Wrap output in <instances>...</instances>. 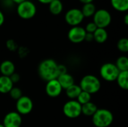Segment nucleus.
<instances>
[{
    "label": "nucleus",
    "instance_id": "bb28decb",
    "mask_svg": "<svg viewBox=\"0 0 128 127\" xmlns=\"http://www.w3.org/2000/svg\"><path fill=\"white\" fill-rule=\"evenodd\" d=\"M6 46L8 49V50H10V51H15V50H16L18 49L17 43L12 39H10V40H7Z\"/></svg>",
    "mask_w": 128,
    "mask_h": 127
},
{
    "label": "nucleus",
    "instance_id": "72a5a7b5",
    "mask_svg": "<svg viewBox=\"0 0 128 127\" xmlns=\"http://www.w3.org/2000/svg\"><path fill=\"white\" fill-rule=\"evenodd\" d=\"M38 1L42 4H50L52 0H38Z\"/></svg>",
    "mask_w": 128,
    "mask_h": 127
},
{
    "label": "nucleus",
    "instance_id": "4c0bfd02",
    "mask_svg": "<svg viewBox=\"0 0 128 127\" xmlns=\"http://www.w3.org/2000/svg\"><path fill=\"white\" fill-rule=\"evenodd\" d=\"M0 127H4V125H3L2 124H0Z\"/></svg>",
    "mask_w": 128,
    "mask_h": 127
},
{
    "label": "nucleus",
    "instance_id": "20e7f679",
    "mask_svg": "<svg viewBox=\"0 0 128 127\" xmlns=\"http://www.w3.org/2000/svg\"><path fill=\"white\" fill-rule=\"evenodd\" d=\"M37 12V7L35 4L29 1L26 0L17 4L16 13L18 16L23 19H29L33 18Z\"/></svg>",
    "mask_w": 128,
    "mask_h": 127
},
{
    "label": "nucleus",
    "instance_id": "393cba45",
    "mask_svg": "<svg viewBox=\"0 0 128 127\" xmlns=\"http://www.w3.org/2000/svg\"><path fill=\"white\" fill-rule=\"evenodd\" d=\"M117 47L119 51L122 52H128V40L126 37L121 38L117 43Z\"/></svg>",
    "mask_w": 128,
    "mask_h": 127
},
{
    "label": "nucleus",
    "instance_id": "1a4fd4ad",
    "mask_svg": "<svg viewBox=\"0 0 128 127\" xmlns=\"http://www.w3.org/2000/svg\"><path fill=\"white\" fill-rule=\"evenodd\" d=\"M16 112H18L20 115H28L31 113L33 109V102L28 97L22 95L16 100Z\"/></svg>",
    "mask_w": 128,
    "mask_h": 127
},
{
    "label": "nucleus",
    "instance_id": "f8f14e48",
    "mask_svg": "<svg viewBox=\"0 0 128 127\" xmlns=\"http://www.w3.org/2000/svg\"><path fill=\"white\" fill-rule=\"evenodd\" d=\"M45 90L46 94L50 97L56 98L61 94L62 91V88L61 87L57 79H52L49 82H46Z\"/></svg>",
    "mask_w": 128,
    "mask_h": 127
},
{
    "label": "nucleus",
    "instance_id": "9d476101",
    "mask_svg": "<svg viewBox=\"0 0 128 127\" xmlns=\"http://www.w3.org/2000/svg\"><path fill=\"white\" fill-rule=\"evenodd\" d=\"M86 34V32L85 31V28L77 25L72 27L69 30L68 37L70 42L74 43H80L84 41Z\"/></svg>",
    "mask_w": 128,
    "mask_h": 127
},
{
    "label": "nucleus",
    "instance_id": "f704fd0d",
    "mask_svg": "<svg viewBox=\"0 0 128 127\" xmlns=\"http://www.w3.org/2000/svg\"><path fill=\"white\" fill-rule=\"evenodd\" d=\"M80 1L83 4H88V3H92L94 0H80Z\"/></svg>",
    "mask_w": 128,
    "mask_h": 127
},
{
    "label": "nucleus",
    "instance_id": "a211bd4d",
    "mask_svg": "<svg viewBox=\"0 0 128 127\" xmlns=\"http://www.w3.org/2000/svg\"><path fill=\"white\" fill-rule=\"evenodd\" d=\"M81 91H82V90H81L80 85H75V84L70 86L69 88H68L65 90L67 97L70 100H76V98L78 97V96L81 93Z\"/></svg>",
    "mask_w": 128,
    "mask_h": 127
},
{
    "label": "nucleus",
    "instance_id": "58836bf2",
    "mask_svg": "<svg viewBox=\"0 0 128 127\" xmlns=\"http://www.w3.org/2000/svg\"><path fill=\"white\" fill-rule=\"evenodd\" d=\"M1 1H5V0H1Z\"/></svg>",
    "mask_w": 128,
    "mask_h": 127
},
{
    "label": "nucleus",
    "instance_id": "6e6552de",
    "mask_svg": "<svg viewBox=\"0 0 128 127\" xmlns=\"http://www.w3.org/2000/svg\"><path fill=\"white\" fill-rule=\"evenodd\" d=\"M84 16L81 11L80 9L79 8H71L69 10L67 11L64 16V19L65 22L71 25L72 27L74 26H77L79 25L82 20L84 19Z\"/></svg>",
    "mask_w": 128,
    "mask_h": 127
},
{
    "label": "nucleus",
    "instance_id": "aec40b11",
    "mask_svg": "<svg viewBox=\"0 0 128 127\" xmlns=\"http://www.w3.org/2000/svg\"><path fill=\"white\" fill-rule=\"evenodd\" d=\"M116 81H117V83L121 88L127 90L128 88V71L120 72Z\"/></svg>",
    "mask_w": 128,
    "mask_h": 127
},
{
    "label": "nucleus",
    "instance_id": "4be33fe9",
    "mask_svg": "<svg viewBox=\"0 0 128 127\" xmlns=\"http://www.w3.org/2000/svg\"><path fill=\"white\" fill-rule=\"evenodd\" d=\"M81 11H82L84 17H91L94 14V13L96 11V7L92 2L88 3V4H84Z\"/></svg>",
    "mask_w": 128,
    "mask_h": 127
},
{
    "label": "nucleus",
    "instance_id": "cd10ccee",
    "mask_svg": "<svg viewBox=\"0 0 128 127\" xmlns=\"http://www.w3.org/2000/svg\"><path fill=\"white\" fill-rule=\"evenodd\" d=\"M85 28L86 32L93 34V33L96 31V29L98 28V27H97V25L94 24V22H88V23L86 25V28Z\"/></svg>",
    "mask_w": 128,
    "mask_h": 127
},
{
    "label": "nucleus",
    "instance_id": "6ab92c4d",
    "mask_svg": "<svg viewBox=\"0 0 128 127\" xmlns=\"http://www.w3.org/2000/svg\"><path fill=\"white\" fill-rule=\"evenodd\" d=\"M50 12L53 15H58L63 10V4L61 0H52L49 4Z\"/></svg>",
    "mask_w": 128,
    "mask_h": 127
},
{
    "label": "nucleus",
    "instance_id": "2f4dec72",
    "mask_svg": "<svg viewBox=\"0 0 128 127\" xmlns=\"http://www.w3.org/2000/svg\"><path fill=\"white\" fill-rule=\"evenodd\" d=\"M86 40L87 42H91L92 40H94V36H93V34L92 33H87L86 34V36H85V40Z\"/></svg>",
    "mask_w": 128,
    "mask_h": 127
},
{
    "label": "nucleus",
    "instance_id": "e433bc0d",
    "mask_svg": "<svg viewBox=\"0 0 128 127\" xmlns=\"http://www.w3.org/2000/svg\"><path fill=\"white\" fill-rule=\"evenodd\" d=\"M124 22H125V24L126 25H128V15H125V16H124Z\"/></svg>",
    "mask_w": 128,
    "mask_h": 127
},
{
    "label": "nucleus",
    "instance_id": "7c9ffc66",
    "mask_svg": "<svg viewBox=\"0 0 128 127\" xmlns=\"http://www.w3.org/2000/svg\"><path fill=\"white\" fill-rule=\"evenodd\" d=\"M19 54H20V56H21V57H25V56H26L27 55V54H28V49H27V48H26V47H20V48H19Z\"/></svg>",
    "mask_w": 128,
    "mask_h": 127
},
{
    "label": "nucleus",
    "instance_id": "473e14b6",
    "mask_svg": "<svg viewBox=\"0 0 128 127\" xmlns=\"http://www.w3.org/2000/svg\"><path fill=\"white\" fill-rule=\"evenodd\" d=\"M4 22V16L2 13V11L0 10V26L2 25V24Z\"/></svg>",
    "mask_w": 128,
    "mask_h": 127
},
{
    "label": "nucleus",
    "instance_id": "7ed1b4c3",
    "mask_svg": "<svg viewBox=\"0 0 128 127\" xmlns=\"http://www.w3.org/2000/svg\"><path fill=\"white\" fill-rule=\"evenodd\" d=\"M100 81L98 77L93 75H86L80 81V87L82 91L94 94L98 93L100 89Z\"/></svg>",
    "mask_w": 128,
    "mask_h": 127
},
{
    "label": "nucleus",
    "instance_id": "c85d7f7f",
    "mask_svg": "<svg viewBox=\"0 0 128 127\" xmlns=\"http://www.w3.org/2000/svg\"><path fill=\"white\" fill-rule=\"evenodd\" d=\"M9 77H10V80L12 81L13 84L16 83V82H18L20 80V76L18 73H13L10 76H9Z\"/></svg>",
    "mask_w": 128,
    "mask_h": 127
},
{
    "label": "nucleus",
    "instance_id": "2eb2a0df",
    "mask_svg": "<svg viewBox=\"0 0 128 127\" xmlns=\"http://www.w3.org/2000/svg\"><path fill=\"white\" fill-rule=\"evenodd\" d=\"M14 87V84L9 76H0V93L9 94L10 91Z\"/></svg>",
    "mask_w": 128,
    "mask_h": 127
},
{
    "label": "nucleus",
    "instance_id": "ddd939ff",
    "mask_svg": "<svg viewBox=\"0 0 128 127\" xmlns=\"http://www.w3.org/2000/svg\"><path fill=\"white\" fill-rule=\"evenodd\" d=\"M0 73L2 76H10L14 73H15V65L9 60H5L0 64Z\"/></svg>",
    "mask_w": 128,
    "mask_h": 127
},
{
    "label": "nucleus",
    "instance_id": "4468645a",
    "mask_svg": "<svg viewBox=\"0 0 128 127\" xmlns=\"http://www.w3.org/2000/svg\"><path fill=\"white\" fill-rule=\"evenodd\" d=\"M56 79L58 80V82L60 84L62 89H64V90H66L68 88H69L70 86H71L74 84V77L68 73L59 75Z\"/></svg>",
    "mask_w": 128,
    "mask_h": 127
},
{
    "label": "nucleus",
    "instance_id": "f257e3e1",
    "mask_svg": "<svg viewBox=\"0 0 128 127\" xmlns=\"http://www.w3.org/2000/svg\"><path fill=\"white\" fill-rule=\"evenodd\" d=\"M58 64L51 58L42 61L38 66V74L40 77L46 82L56 79L58 76Z\"/></svg>",
    "mask_w": 128,
    "mask_h": 127
},
{
    "label": "nucleus",
    "instance_id": "dca6fc26",
    "mask_svg": "<svg viewBox=\"0 0 128 127\" xmlns=\"http://www.w3.org/2000/svg\"><path fill=\"white\" fill-rule=\"evenodd\" d=\"M94 40L98 43H104L106 41L108 38V34L105 28H98L96 31L93 33Z\"/></svg>",
    "mask_w": 128,
    "mask_h": 127
},
{
    "label": "nucleus",
    "instance_id": "412c9836",
    "mask_svg": "<svg viewBox=\"0 0 128 127\" xmlns=\"http://www.w3.org/2000/svg\"><path fill=\"white\" fill-rule=\"evenodd\" d=\"M113 8L120 12H125L128 10V0H111Z\"/></svg>",
    "mask_w": 128,
    "mask_h": 127
},
{
    "label": "nucleus",
    "instance_id": "a878e982",
    "mask_svg": "<svg viewBox=\"0 0 128 127\" xmlns=\"http://www.w3.org/2000/svg\"><path fill=\"white\" fill-rule=\"evenodd\" d=\"M9 94L12 99L16 100H17L18 99H20L22 96V93L21 89L17 88V87H13L12 89L10 91Z\"/></svg>",
    "mask_w": 128,
    "mask_h": 127
},
{
    "label": "nucleus",
    "instance_id": "423d86ee",
    "mask_svg": "<svg viewBox=\"0 0 128 127\" xmlns=\"http://www.w3.org/2000/svg\"><path fill=\"white\" fill-rule=\"evenodd\" d=\"M112 21V16L110 13L106 9H99L95 11L93 15V22L98 28H105Z\"/></svg>",
    "mask_w": 128,
    "mask_h": 127
},
{
    "label": "nucleus",
    "instance_id": "f3484780",
    "mask_svg": "<svg viewBox=\"0 0 128 127\" xmlns=\"http://www.w3.org/2000/svg\"><path fill=\"white\" fill-rule=\"evenodd\" d=\"M98 109L97 106L92 102H89L84 105H82V114L88 117H92Z\"/></svg>",
    "mask_w": 128,
    "mask_h": 127
},
{
    "label": "nucleus",
    "instance_id": "9b49d317",
    "mask_svg": "<svg viewBox=\"0 0 128 127\" xmlns=\"http://www.w3.org/2000/svg\"><path fill=\"white\" fill-rule=\"evenodd\" d=\"M4 127H20L22 125V117L16 112H10L6 114L3 124Z\"/></svg>",
    "mask_w": 128,
    "mask_h": 127
},
{
    "label": "nucleus",
    "instance_id": "c9c22d12",
    "mask_svg": "<svg viewBox=\"0 0 128 127\" xmlns=\"http://www.w3.org/2000/svg\"><path fill=\"white\" fill-rule=\"evenodd\" d=\"M14 3H16V4H20V3H21V2H22V1H26V0H11Z\"/></svg>",
    "mask_w": 128,
    "mask_h": 127
},
{
    "label": "nucleus",
    "instance_id": "5701e85b",
    "mask_svg": "<svg viewBox=\"0 0 128 127\" xmlns=\"http://www.w3.org/2000/svg\"><path fill=\"white\" fill-rule=\"evenodd\" d=\"M115 64L120 72L128 71V58L126 56L119 57Z\"/></svg>",
    "mask_w": 128,
    "mask_h": 127
},
{
    "label": "nucleus",
    "instance_id": "b1692460",
    "mask_svg": "<svg viewBox=\"0 0 128 127\" xmlns=\"http://www.w3.org/2000/svg\"><path fill=\"white\" fill-rule=\"evenodd\" d=\"M91 99H92V97H91L90 94L82 91L76 100L82 106V105H84L87 103L91 102Z\"/></svg>",
    "mask_w": 128,
    "mask_h": 127
},
{
    "label": "nucleus",
    "instance_id": "0eeeda50",
    "mask_svg": "<svg viewBox=\"0 0 128 127\" xmlns=\"http://www.w3.org/2000/svg\"><path fill=\"white\" fill-rule=\"evenodd\" d=\"M120 71L115 64L106 63L103 64L100 70V74L102 79L107 82H114L116 80Z\"/></svg>",
    "mask_w": 128,
    "mask_h": 127
},
{
    "label": "nucleus",
    "instance_id": "c756f323",
    "mask_svg": "<svg viewBox=\"0 0 128 127\" xmlns=\"http://www.w3.org/2000/svg\"><path fill=\"white\" fill-rule=\"evenodd\" d=\"M58 76L66 73H67V68L64 65L62 64H58Z\"/></svg>",
    "mask_w": 128,
    "mask_h": 127
},
{
    "label": "nucleus",
    "instance_id": "39448f33",
    "mask_svg": "<svg viewBox=\"0 0 128 127\" xmlns=\"http://www.w3.org/2000/svg\"><path fill=\"white\" fill-rule=\"evenodd\" d=\"M63 113L68 118H76L82 115V106L76 100H70L64 105Z\"/></svg>",
    "mask_w": 128,
    "mask_h": 127
},
{
    "label": "nucleus",
    "instance_id": "f03ea898",
    "mask_svg": "<svg viewBox=\"0 0 128 127\" xmlns=\"http://www.w3.org/2000/svg\"><path fill=\"white\" fill-rule=\"evenodd\" d=\"M112 113L106 109H98L92 116L94 127H109L113 122Z\"/></svg>",
    "mask_w": 128,
    "mask_h": 127
}]
</instances>
